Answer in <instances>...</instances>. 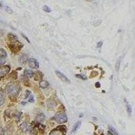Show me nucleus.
Wrapping results in <instances>:
<instances>
[{"instance_id": "obj_1", "label": "nucleus", "mask_w": 135, "mask_h": 135, "mask_svg": "<svg viewBox=\"0 0 135 135\" xmlns=\"http://www.w3.org/2000/svg\"><path fill=\"white\" fill-rule=\"evenodd\" d=\"M8 93L12 96H16L19 91V86L16 82H10L6 87Z\"/></svg>"}, {"instance_id": "obj_2", "label": "nucleus", "mask_w": 135, "mask_h": 135, "mask_svg": "<svg viewBox=\"0 0 135 135\" xmlns=\"http://www.w3.org/2000/svg\"><path fill=\"white\" fill-rule=\"evenodd\" d=\"M55 121L59 123V124H62V123H64L67 122V116L64 113H60L57 114L55 117Z\"/></svg>"}, {"instance_id": "obj_3", "label": "nucleus", "mask_w": 135, "mask_h": 135, "mask_svg": "<svg viewBox=\"0 0 135 135\" xmlns=\"http://www.w3.org/2000/svg\"><path fill=\"white\" fill-rule=\"evenodd\" d=\"M28 66H30V68H35L37 69L39 67V62L34 58H31L28 60Z\"/></svg>"}, {"instance_id": "obj_4", "label": "nucleus", "mask_w": 135, "mask_h": 135, "mask_svg": "<svg viewBox=\"0 0 135 135\" xmlns=\"http://www.w3.org/2000/svg\"><path fill=\"white\" fill-rule=\"evenodd\" d=\"M10 70V68L8 66H3L0 68V79L5 76Z\"/></svg>"}, {"instance_id": "obj_5", "label": "nucleus", "mask_w": 135, "mask_h": 135, "mask_svg": "<svg viewBox=\"0 0 135 135\" xmlns=\"http://www.w3.org/2000/svg\"><path fill=\"white\" fill-rule=\"evenodd\" d=\"M55 74H57V76L59 77V78L61 79V81H62L63 82H68V83H69L70 82V81L66 77V76H65L62 72H60L59 71H58V70H56L55 71Z\"/></svg>"}, {"instance_id": "obj_6", "label": "nucleus", "mask_w": 135, "mask_h": 135, "mask_svg": "<svg viewBox=\"0 0 135 135\" xmlns=\"http://www.w3.org/2000/svg\"><path fill=\"white\" fill-rule=\"evenodd\" d=\"M34 77H35V79L36 81H39V80H41L43 78V74H42L41 72H39V71H37L36 72L35 74H34Z\"/></svg>"}, {"instance_id": "obj_7", "label": "nucleus", "mask_w": 135, "mask_h": 135, "mask_svg": "<svg viewBox=\"0 0 135 135\" xmlns=\"http://www.w3.org/2000/svg\"><path fill=\"white\" fill-rule=\"evenodd\" d=\"M45 118V115L43 113H40L37 116V117L36 118V120H35V122H37V123H41L44 121V120Z\"/></svg>"}, {"instance_id": "obj_8", "label": "nucleus", "mask_w": 135, "mask_h": 135, "mask_svg": "<svg viewBox=\"0 0 135 135\" xmlns=\"http://www.w3.org/2000/svg\"><path fill=\"white\" fill-rule=\"evenodd\" d=\"M8 39L11 42H13V43L16 42V41H18V37H16V35H13V34H11V33L8 34Z\"/></svg>"}, {"instance_id": "obj_9", "label": "nucleus", "mask_w": 135, "mask_h": 135, "mask_svg": "<svg viewBox=\"0 0 135 135\" xmlns=\"http://www.w3.org/2000/svg\"><path fill=\"white\" fill-rule=\"evenodd\" d=\"M81 121L77 122L74 124V127H73V129L72 130V133H74L75 132H76L79 129V128L81 127Z\"/></svg>"}, {"instance_id": "obj_10", "label": "nucleus", "mask_w": 135, "mask_h": 135, "mask_svg": "<svg viewBox=\"0 0 135 135\" xmlns=\"http://www.w3.org/2000/svg\"><path fill=\"white\" fill-rule=\"evenodd\" d=\"M63 132H64V131H62V130H61L57 128V130H55L54 131H52V132L50 133V135H64V133H63Z\"/></svg>"}, {"instance_id": "obj_11", "label": "nucleus", "mask_w": 135, "mask_h": 135, "mask_svg": "<svg viewBox=\"0 0 135 135\" xmlns=\"http://www.w3.org/2000/svg\"><path fill=\"white\" fill-rule=\"evenodd\" d=\"M20 128L23 132H28L30 129V127L28 126V124L27 123H23L20 126Z\"/></svg>"}, {"instance_id": "obj_12", "label": "nucleus", "mask_w": 135, "mask_h": 135, "mask_svg": "<svg viewBox=\"0 0 135 135\" xmlns=\"http://www.w3.org/2000/svg\"><path fill=\"white\" fill-rule=\"evenodd\" d=\"M5 101V95L2 91H0V105H2Z\"/></svg>"}, {"instance_id": "obj_13", "label": "nucleus", "mask_w": 135, "mask_h": 135, "mask_svg": "<svg viewBox=\"0 0 135 135\" xmlns=\"http://www.w3.org/2000/svg\"><path fill=\"white\" fill-rule=\"evenodd\" d=\"M19 60H20V62L21 64H24L25 62H27V61L28 60V56L27 55H22Z\"/></svg>"}, {"instance_id": "obj_14", "label": "nucleus", "mask_w": 135, "mask_h": 135, "mask_svg": "<svg viewBox=\"0 0 135 135\" xmlns=\"http://www.w3.org/2000/svg\"><path fill=\"white\" fill-rule=\"evenodd\" d=\"M24 75L27 76V78H32L33 75H34V73L32 72V71L30 70H25L24 71Z\"/></svg>"}, {"instance_id": "obj_15", "label": "nucleus", "mask_w": 135, "mask_h": 135, "mask_svg": "<svg viewBox=\"0 0 135 135\" xmlns=\"http://www.w3.org/2000/svg\"><path fill=\"white\" fill-rule=\"evenodd\" d=\"M39 85L41 86V88H42V89H45V88H47V87L49 86V83L47 82V81H42L40 82Z\"/></svg>"}, {"instance_id": "obj_16", "label": "nucleus", "mask_w": 135, "mask_h": 135, "mask_svg": "<svg viewBox=\"0 0 135 135\" xmlns=\"http://www.w3.org/2000/svg\"><path fill=\"white\" fill-rule=\"evenodd\" d=\"M7 56V53L3 49H0V59H4Z\"/></svg>"}, {"instance_id": "obj_17", "label": "nucleus", "mask_w": 135, "mask_h": 135, "mask_svg": "<svg viewBox=\"0 0 135 135\" xmlns=\"http://www.w3.org/2000/svg\"><path fill=\"white\" fill-rule=\"evenodd\" d=\"M120 63H121V58H120L116 61V65H115V67H116V70H119V68H120Z\"/></svg>"}, {"instance_id": "obj_18", "label": "nucleus", "mask_w": 135, "mask_h": 135, "mask_svg": "<svg viewBox=\"0 0 135 135\" xmlns=\"http://www.w3.org/2000/svg\"><path fill=\"white\" fill-rule=\"evenodd\" d=\"M109 130H110V132H112V133L114 134V135H118V133L117 130L115 129L113 127H112V126H109Z\"/></svg>"}, {"instance_id": "obj_19", "label": "nucleus", "mask_w": 135, "mask_h": 135, "mask_svg": "<svg viewBox=\"0 0 135 135\" xmlns=\"http://www.w3.org/2000/svg\"><path fill=\"white\" fill-rule=\"evenodd\" d=\"M126 109H127V112L130 115L131 113H132V108H131V106L128 103H127V105H126Z\"/></svg>"}, {"instance_id": "obj_20", "label": "nucleus", "mask_w": 135, "mask_h": 135, "mask_svg": "<svg viewBox=\"0 0 135 135\" xmlns=\"http://www.w3.org/2000/svg\"><path fill=\"white\" fill-rule=\"evenodd\" d=\"M5 10H6V12H7L8 13H9V14H12L13 11H12V10L11 9L10 7H8V6H5Z\"/></svg>"}, {"instance_id": "obj_21", "label": "nucleus", "mask_w": 135, "mask_h": 135, "mask_svg": "<svg viewBox=\"0 0 135 135\" xmlns=\"http://www.w3.org/2000/svg\"><path fill=\"white\" fill-rule=\"evenodd\" d=\"M43 8V10L45 11V12H51L50 8H49L48 6H47V5H44Z\"/></svg>"}, {"instance_id": "obj_22", "label": "nucleus", "mask_w": 135, "mask_h": 135, "mask_svg": "<svg viewBox=\"0 0 135 135\" xmlns=\"http://www.w3.org/2000/svg\"><path fill=\"white\" fill-rule=\"evenodd\" d=\"M76 76L78 78H81V79H83V80H85L86 79V76L85 75H81V74H78V75H76Z\"/></svg>"}, {"instance_id": "obj_23", "label": "nucleus", "mask_w": 135, "mask_h": 135, "mask_svg": "<svg viewBox=\"0 0 135 135\" xmlns=\"http://www.w3.org/2000/svg\"><path fill=\"white\" fill-rule=\"evenodd\" d=\"M0 135H4V130L0 126Z\"/></svg>"}, {"instance_id": "obj_24", "label": "nucleus", "mask_w": 135, "mask_h": 135, "mask_svg": "<svg viewBox=\"0 0 135 135\" xmlns=\"http://www.w3.org/2000/svg\"><path fill=\"white\" fill-rule=\"evenodd\" d=\"M102 45H103V43H102V41H99V43H97V47H101V46H102Z\"/></svg>"}, {"instance_id": "obj_25", "label": "nucleus", "mask_w": 135, "mask_h": 135, "mask_svg": "<svg viewBox=\"0 0 135 135\" xmlns=\"http://www.w3.org/2000/svg\"><path fill=\"white\" fill-rule=\"evenodd\" d=\"M4 63H5L4 59H0V65H3Z\"/></svg>"}, {"instance_id": "obj_26", "label": "nucleus", "mask_w": 135, "mask_h": 135, "mask_svg": "<svg viewBox=\"0 0 135 135\" xmlns=\"http://www.w3.org/2000/svg\"><path fill=\"white\" fill-rule=\"evenodd\" d=\"M28 101H29V102H34V99H33V97H32V95H31V98L29 99Z\"/></svg>"}, {"instance_id": "obj_27", "label": "nucleus", "mask_w": 135, "mask_h": 135, "mask_svg": "<svg viewBox=\"0 0 135 135\" xmlns=\"http://www.w3.org/2000/svg\"><path fill=\"white\" fill-rule=\"evenodd\" d=\"M95 86H96L97 88H99V87L101 86V85H100V83H99V82H97V83L95 84Z\"/></svg>"}, {"instance_id": "obj_28", "label": "nucleus", "mask_w": 135, "mask_h": 135, "mask_svg": "<svg viewBox=\"0 0 135 135\" xmlns=\"http://www.w3.org/2000/svg\"><path fill=\"white\" fill-rule=\"evenodd\" d=\"M22 37H24V38H25V39H27V41H28V43H30V41H29V40H28V39H27V37H25V35H22Z\"/></svg>"}, {"instance_id": "obj_29", "label": "nucleus", "mask_w": 135, "mask_h": 135, "mask_svg": "<svg viewBox=\"0 0 135 135\" xmlns=\"http://www.w3.org/2000/svg\"><path fill=\"white\" fill-rule=\"evenodd\" d=\"M26 93H27H27H30V91H27V92H26ZM28 95H26V97H25V98H28Z\"/></svg>"}, {"instance_id": "obj_30", "label": "nucleus", "mask_w": 135, "mask_h": 135, "mask_svg": "<svg viewBox=\"0 0 135 135\" xmlns=\"http://www.w3.org/2000/svg\"><path fill=\"white\" fill-rule=\"evenodd\" d=\"M86 1H93L94 0H86Z\"/></svg>"}]
</instances>
